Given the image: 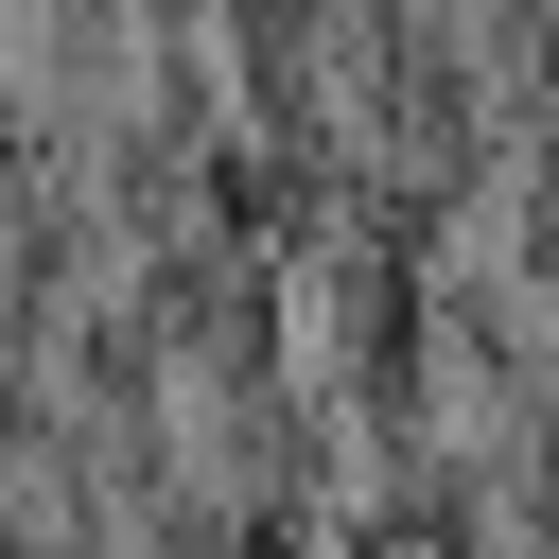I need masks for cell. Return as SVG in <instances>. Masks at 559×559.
<instances>
[{"mask_svg":"<svg viewBox=\"0 0 559 559\" xmlns=\"http://www.w3.org/2000/svg\"><path fill=\"white\" fill-rule=\"evenodd\" d=\"M402 437H419V472H437V489L559 472V437H542V384L489 349V314H437V297H419V332H402Z\"/></svg>","mask_w":559,"mask_h":559,"instance_id":"1","label":"cell"}]
</instances>
